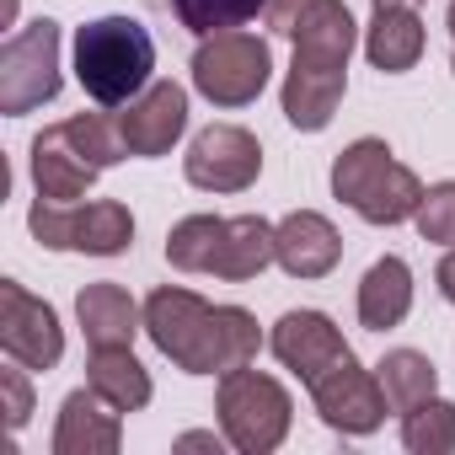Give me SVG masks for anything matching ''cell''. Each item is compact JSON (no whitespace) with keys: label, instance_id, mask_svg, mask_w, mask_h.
Wrapping results in <instances>:
<instances>
[{"label":"cell","instance_id":"1","mask_svg":"<svg viewBox=\"0 0 455 455\" xmlns=\"http://www.w3.org/2000/svg\"><path fill=\"white\" fill-rule=\"evenodd\" d=\"M145 338L188 375H231L258 359L263 332L242 306H209L193 290L161 284L145 300Z\"/></svg>","mask_w":455,"mask_h":455},{"label":"cell","instance_id":"2","mask_svg":"<svg viewBox=\"0 0 455 455\" xmlns=\"http://www.w3.org/2000/svg\"><path fill=\"white\" fill-rule=\"evenodd\" d=\"M156 70V38L134 17H97L76 33V81L97 108H129Z\"/></svg>","mask_w":455,"mask_h":455},{"label":"cell","instance_id":"3","mask_svg":"<svg viewBox=\"0 0 455 455\" xmlns=\"http://www.w3.org/2000/svg\"><path fill=\"white\" fill-rule=\"evenodd\" d=\"M332 193L370 225H402L418 214L423 204V182L412 177V166H402L391 156L386 140H354L348 150H338L332 161Z\"/></svg>","mask_w":455,"mask_h":455},{"label":"cell","instance_id":"4","mask_svg":"<svg viewBox=\"0 0 455 455\" xmlns=\"http://www.w3.org/2000/svg\"><path fill=\"white\" fill-rule=\"evenodd\" d=\"M214 412H220V434L231 439V450H242V455H268V450H279V444L290 439V423H295L290 391H284L274 375L252 370V364L220 375Z\"/></svg>","mask_w":455,"mask_h":455},{"label":"cell","instance_id":"5","mask_svg":"<svg viewBox=\"0 0 455 455\" xmlns=\"http://www.w3.org/2000/svg\"><path fill=\"white\" fill-rule=\"evenodd\" d=\"M28 231L54 247V252H86V258H118L134 242V214L118 198H92V204H60L38 198L28 214Z\"/></svg>","mask_w":455,"mask_h":455},{"label":"cell","instance_id":"6","mask_svg":"<svg viewBox=\"0 0 455 455\" xmlns=\"http://www.w3.org/2000/svg\"><path fill=\"white\" fill-rule=\"evenodd\" d=\"M274 76V49L268 38L247 33V28H231V33H214L198 44L193 54V92L214 108H247L263 97Z\"/></svg>","mask_w":455,"mask_h":455},{"label":"cell","instance_id":"7","mask_svg":"<svg viewBox=\"0 0 455 455\" xmlns=\"http://www.w3.org/2000/svg\"><path fill=\"white\" fill-rule=\"evenodd\" d=\"M60 97V22L38 17L0 49V113L22 118Z\"/></svg>","mask_w":455,"mask_h":455},{"label":"cell","instance_id":"8","mask_svg":"<svg viewBox=\"0 0 455 455\" xmlns=\"http://www.w3.org/2000/svg\"><path fill=\"white\" fill-rule=\"evenodd\" d=\"M182 177L204 193H247L263 177V145L242 124H209L182 156Z\"/></svg>","mask_w":455,"mask_h":455},{"label":"cell","instance_id":"9","mask_svg":"<svg viewBox=\"0 0 455 455\" xmlns=\"http://www.w3.org/2000/svg\"><path fill=\"white\" fill-rule=\"evenodd\" d=\"M0 348L28 370H54L65 359V327L54 306L28 295L17 279H0Z\"/></svg>","mask_w":455,"mask_h":455},{"label":"cell","instance_id":"10","mask_svg":"<svg viewBox=\"0 0 455 455\" xmlns=\"http://www.w3.org/2000/svg\"><path fill=\"white\" fill-rule=\"evenodd\" d=\"M348 92V60L338 54H316V49H295L290 60V76H284V118L306 134H322L338 113Z\"/></svg>","mask_w":455,"mask_h":455},{"label":"cell","instance_id":"11","mask_svg":"<svg viewBox=\"0 0 455 455\" xmlns=\"http://www.w3.org/2000/svg\"><path fill=\"white\" fill-rule=\"evenodd\" d=\"M311 402L332 434H375L386 423V407H391L380 391V375L364 370L359 359H343L338 370H327L311 386Z\"/></svg>","mask_w":455,"mask_h":455},{"label":"cell","instance_id":"12","mask_svg":"<svg viewBox=\"0 0 455 455\" xmlns=\"http://www.w3.org/2000/svg\"><path fill=\"white\" fill-rule=\"evenodd\" d=\"M268 348H274V359H279L284 370H295V375L306 380V391H311L327 370H338L343 359H354L348 338H343L338 322L322 316V311H284V316L274 322Z\"/></svg>","mask_w":455,"mask_h":455},{"label":"cell","instance_id":"13","mask_svg":"<svg viewBox=\"0 0 455 455\" xmlns=\"http://www.w3.org/2000/svg\"><path fill=\"white\" fill-rule=\"evenodd\" d=\"M268 28L279 38H295V49H316V54H338L348 60L359 44V28L348 17L343 0H268Z\"/></svg>","mask_w":455,"mask_h":455},{"label":"cell","instance_id":"14","mask_svg":"<svg viewBox=\"0 0 455 455\" xmlns=\"http://www.w3.org/2000/svg\"><path fill=\"white\" fill-rule=\"evenodd\" d=\"M118 129H124V145L129 156L150 161V156H166L182 129H188V92L177 81H150L124 113H118Z\"/></svg>","mask_w":455,"mask_h":455},{"label":"cell","instance_id":"15","mask_svg":"<svg viewBox=\"0 0 455 455\" xmlns=\"http://www.w3.org/2000/svg\"><path fill=\"white\" fill-rule=\"evenodd\" d=\"M274 258L290 279H327L343 258V236L338 225L316 209H295L274 225Z\"/></svg>","mask_w":455,"mask_h":455},{"label":"cell","instance_id":"16","mask_svg":"<svg viewBox=\"0 0 455 455\" xmlns=\"http://www.w3.org/2000/svg\"><path fill=\"white\" fill-rule=\"evenodd\" d=\"M54 455H118L124 444V412L108 407L92 386L70 391L60 402V423H54Z\"/></svg>","mask_w":455,"mask_h":455},{"label":"cell","instance_id":"17","mask_svg":"<svg viewBox=\"0 0 455 455\" xmlns=\"http://www.w3.org/2000/svg\"><path fill=\"white\" fill-rule=\"evenodd\" d=\"M97 177H102V166L92 156H81V145L65 134V124H49L33 140V188H38V198L76 204V198L92 193Z\"/></svg>","mask_w":455,"mask_h":455},{"label":"cell","instance_id":"18","mask_svg":"<svg viewBox=\"0 0 455 455\" xmlns=\"http://www.w3.org/2000/svg\"><path fill=\"white\" fill-rule=\"evenodd\" d=\"M76 322L92 348H134V332H145V306L113 279H97L76 295Z\"/></svg>","mask_w":455,"mask_h":455},{"label":"cell","instance_id":"19","mask_svg":"<svg viewBox=\"0 0 455 455\" xmlns=\"http://www.w3.org/2000/svg\"><path fill=\"white\" fill-rule=\"evenodd\" d=\"M364 60L380 76H407L423 60V17L407 6H380L364 28Z\"/></svg>","mask_w":455,"mask_h":455},{"label":"cell","instance_id":"20","mask_svg":"<svg viewBox=\"0 0 455 455\" xmlns=\"http://www.w3.org/2000/svg\"><path fill=\"white\" fill-rule=\"evenodd\" d=\"M274 258V225L263 214H236L225 220V242H220V258H214V279L225 284H247L258 279Z\"/></svg>","mask_w":455,"mask_h":455},{"label":"cell","instance_id":"21","mask_svg":"<svg viewBox=\"0 0 455 455\" xmlns=\"http://www.w3.org/2000/svg\"><path fill=\"white\" fill-rule=\"evenodd\" d=\"M407 311H412V268L402 258L370 263V274L359 279V322L370 332H391L396 322H407Z\"/></svg>","mask_w":455,"mask_h":455},{"label":"cell","instance_id":"22","mask_svg":"<svg viewBox=\"0 0 455 455\" xmlns=\"http://www.w3.org/2000/svg\"><path fill=\"white\" fill-rule=\"evenodd\" d=\"M86 386L108 402V407H118V412H140L145 402H150V370L134 359V348H92V359H86Z\"/></svg>","mask_w":455,"mask_h":455},{"label":"cell","instance_id":"23","mask_svg":"<svg viewBox=\"0 0 455 455\" xmlns=\"http://www.w3.org/2000/svg\"><path fill=\"white\" fill-rule=\"evenodd\" d=\"M375 375H380V391H386L391 412H412L418 402H428V396L439 391V370H434V359L418 354V348H391V354L375 364Z\"/></svg>","mask_w":455,"mask_h":455},{"label":"cell","instance_id":"24","mask_svg":"<svg viewBox=\"0 0 455 455\" xmlns=\"http://www.w3.org/2000/svg\"><path fill=\"white\" fill-rule=\"evenodd\" d=\"M220 242H225V220L220 214H188L166 231V263L182 268V274H214Z\"/></svg>","mask_w":455,"mask_h":455},{"label":"cell","instance_id":"25","mask_svg":"<svg viewBox=\"0 0 455 455\" xmlns=\"http://www.w3.org/2000/svg\"><path fill=\"white\" fill-rule=\"evenodd\" d=\"M161 6L193 33V38H214V33H231L247 28L268 12V0H161Z\"/></svg>","mask_w":455,"mask_h":455},{"label":"cell","instance_id":"26","mask_svg":"<svg viewBox=\"0 0 455 455\" xmlns=\"http://www.w3.org/2000/svg\"><path fill=\"white\" fill-rule=\"evenodd\" d=\"M402 444L412 455H450L455 450V402L428 396L412 412H402Z\"/></svg>","mask_w":455,"mask_h":455},{"label":"cell","instance_id":"27","mask_svg":"<svg viewBox=\"0 0 455 455\" xmlns=\"http://www.w3.org/2000/svg\"><path fill=\"white\" fill-rule=\"evenodd\" d=\"M412 225H418V236H423V242L455 247V182H434V188H423V204H418Z\"/></svg>","mask_w":455,"mask_h":455},{"label":"cell","instance_id":"28","mask_svg":"<svg viewBox=\"0 0 455 455\" xmlns=\"http://www.w3.org/2000/svg\"><path fill=\"white\" fill-rule=\"evenodd\" d=\"M22 370L28 364H17V359H12V370H0V396H6V428L12 434L28 428V418H33V386H28Z\"/></svg>","mask_w":455,"mask_h":455},{"label":"cell","instance_id":"29","mask_svg":"<svg viewBox=\"0 0 455 455\" xmlns=\"http://www.w3.org/2000/svg\"><path fill=\"white\" fill-rule=\"evenodd\" d=\"M434 284H439V295H444V300L455 306V247H450V252L439 258V268H434Z\"/></svg>","mask_w":455,"mask_h":455},{"label":"cell","instance_id":"30","mask_svg":"<svg viewBox=\"0 0 455 455\" xmlns=\"http://www.w3.org/2000/svg\"><path fill=\"white\" fill-rule=\"evenodd\" d=\"M220 444H231V439H225V434H220V439H214V434H182V439H177V450H220Z\"/></svg>","mask_w":455,"mask_h":455},{"label":"cell","instance_id":"31","mask_svg":"<svg viewBox=\"0 0 455 455\" xmlns=\"http://www.w3.org/2000/svg\"><path fill=\"white\" fill-rule=\"evenodd\" d=\"M370 6H375V12H380V6H407V12H418L423 0H370Z\"/></svg>","mask_w":455,"mask_h":455},{"label":"cell","instance_id":"32","mask_svg":"<svg viewBox=\"0 0 455 455\" xmlns=\"http://www.w3.org/2000/svg\"><path fill=\"white\" fill-rule=\"evenodd\" d=\"M450 38H455V0H450ZM450 70H455V60H450Z\"/></svg>","mask_w":455,"mask_h":455}]
</instances>
